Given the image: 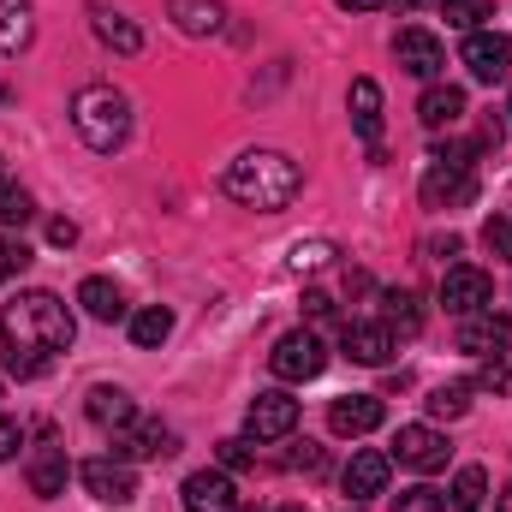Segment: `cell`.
<instances>
[{
    "instance_id": "cell-36",
    "label": "cell",
    "mask_w": 512,
    "mask_h": 512,
    "mask_svg": "<svg viewBox=\"0 0 512 512\" xmlns=\"http://www.w3.org/2000/svg\"><path fill=\"white\" fill-rule=\"evenodd\" d=\"M483 245H489L495 256H507V262H512V215H495V221L483 227Z\"/></svg>"
},
{
    "instance_id": "cell-23",
    "label": "cell",
    "mask_w": 512,
    "mask_h": 512,
    "mask_svg": "<svg viewBox=\"0 0 512 512\" xmlns=\"http://www.w3.org/2000/svg\"><path fill=\"white\" fill-rule=\"evenodd\" d=\"M78 304H84L96 322H126V292H120L114 280H102V274H90V280L78 286Z\"/></svg>"
},
{
    "instance_id": "cell-39",
    "label": "cell",
    "mask_w": 512,
    "mask_h": 512,
    "mask_svg": "<svg viewBox=\"0 0 512 512\" xmlns=\"http://www.w3.org/2000/svg\"><path fill=\"white\" fill-rule=\"evenodd\" d=\"M18 447H24V423L18 417H0V465L18 459Z\"/></svg>"
},
{
    "instance_id": "cell-33",
    "label": "cell",
    "mask_w": 512,
    "mask_h": 512,
    "mask_svg": "<svg viewBox=\"0 0 512 512\" xmlns=\"http://www.w3.org/2000/svg\"><path fill=\"white\" fill-rule=\"evenodd\" d=\"M286 262H292L298 274H316V268H328V262H334V245H328V239H298Z\"/></svg>"
},
{
    "instance_id": "cell-3",
    "label": "cell",
    "mask_w": 512,
    "mask_h": 512,
    "mask_svg": "<svg viewBox=\"0 0 512 512\" xmlns=\"http://www.w3.org/2000/svg\"><path fill=\"white\" fill-rule=\"evenodd\" d=\"M72 126H78V137H84L96 155H114L131 137V102L114 84H84V90L72 96Z\"/></svg>"
},
{
    "instance_id": "cell-5",
    "label": "cell",
    "mask_w": 512,
    "mask_h": 512,
    "mask_svg": "<svg viewBox=\"0 0 512 512\" xmlns=\"http://www.w3.org/2000/svg\"><path fill=\"white\" fill-rule=\"evenodd\" d=\"M268 370H274L280 382H316V376L328 370V346H322L310 328H292V334H280V340H274Z\"/></svg>"
},
{
    "instance_id": "cell-18",
    "label": "cell",
    "mask_w": 512,
    "mask_h": 512,
    "mask_svg": "<svg viewBox=\"0 0 512 512\" xmlns=\"http://www.w3.org/2000/svg\"><path fill=\"white\" fill-rule=\"evenodd\" d=\"M84 411H90V423H96V429H114V435H120L126 423H137V405H131V393H126V387H108V382L84 393Z\"/></svg>"
},
{
    "instance_id": "cell-20",
    "label": "cell",
    "mask_w": 512,
    "mask_h": 512,
    "mask_svg": "<svg viewBox=\"0 0 512 512\" xmlns=\"http://www.w3.org/2000/svg\"><path fill=\"white\" fill-rule=\"evenodd\" d=\"M417 120H423L429 131L459 126V120H465V90H459V84H429L423 102H417Z\"/></svg>"
},
{
    "instance_id": "cell-16",
    "label": "cell",
    "mask_w": 512,
    "mask_h": 512,
    "mask_svg": "<svg viewBox=\"0 0 512 512\" xmlns=\"http://www.w3.org/2000/svg\"><path fill=\"white\" fill-rule=\"evenodd\" d=\"M512 334V316H495V304L489 310H477V316H459V352H471V358H489V352H501Z\"/></svg>"
},
{
    "instance_id": "cell-26",
    "label": "cell",
    "mask_w": 512,
    "mask_h": 512,
    "mask_svg": "<svg viewBox=\"0 0 512 512\" xmlns=\"http://www.w3.org/2000/svg\"><path fill=\"white\" fill-rule=\"evenodd\" d=\"M167 334H173V310H167V304H149V310H137V316H131V340H137L143 352H149V346H161Z\"/></svg>"
},
{
    "instance_id": "cell-28",
    "label": "cell",
    "mask_w": 512,
    "mask_h": 512,
    "mask_svg": "<svg viewBox=\"0 0 512 512\" xmlns=\"http://www.w3.org/2000/svg\"><path fill=\"white\" fill-rule=\"evenodd\" d=\"M477 387H483V393H495V399H507V393H512V346L489 352V358H477Z\"/></svg>"
},
{
    "instance_id": "cell-25",
    "label": "cell",
    "mask_w": 512,
    "mask_h": 512,
    "mask_svg": "<svg viewBox=\"0 0 512 512\" xmlns=\"http://www.w3.org/2000/svg\"><path fill=\"white\" fill-rule=\"evenodd\" d=\"M90 18H96V36H102L108 48H120V54H137V48H143V30L131 24L126 12H114V6H96Z\"/></svg>"
},
{
    "instance_id": "cell-17",
    "label": "cell",
    "mask_w": 512,
    "mask_h": 512,
    "mask_svg": "<svg viewBox=\"0 0 512 512\" xmlns=\"http://www.w3.org/2000/svg\"><path fill=\"white\" fill-rule=\"evenodd\" d=\"M340 346H346L352 364H370V370H376V364L393 358V328H387V322H346Z\"/></svg>"
},
{
    "instance_id": "cell-24",
    "label": "cell",
    "mask_w": 512,
    "mask_h": 512,
    "mask_svg": "<svg viewBox=\"0 0 512 512\" xmlns=\"http://www.w3.org/2000/svg\"><path fill=\"white\" fill-rule=\"evenodd\" d=\"M30 36H36V6L30 0H0V48L18 54V48H30Z\"/></svg>"
},
{
    "instance_id": "cell-1",
    "label": "cell",
    "mask_w": 512,
    "mask_h": 512,
    "mask_svg": "<svg viewBox=\"0 0 512 512\" xmlns=\"http://www.w3.org/2000/svg\"><path fill=\"white\" fill-rule=\"evenodd\" d=\"M72 334H78V322H72L66 298H54V292H18V298L0 310V340H6V352L54 358V352L72 346Z\"/></svg>"
},
{
    "instance_id": "cell-13",
    "label": "cell",
    "mask_w": 512,
    "mask_h": 512,
    "mask_svg": "<svg viewBox=\"0 0 512 512\" xmlns=\"http://www.w3.org/2000/svg\"><path fill=\"white\" fill-rule=\"evenodd\" d=\"M179 501H185V512H239V489L227 471H191Z\"/></svg>"
},
{
    "instance_id": "cell-12",
    "label": "cell",
    "mask_w": 512,
    "mask_h": 512,
    "mask_svg": "<svg viewBox=\"0 0 512 512\" xmlns=\"http://www.w3.org/2000/svg\"><path fill=\"white\" fill-rule=\"evenodd\" d=\"M382 417H387V405L376 399V393H340L334 405H328V429L334 435H370V429H382Z\"/></svg>"
},
{
    "instance_id": "cell-46",
    "label": "cell",
    "mask_w": 512,
    "mask_h": 512,
    "mask_svg": "<svg viewBox=\"0 0 512 512\" xmlns=\"http://www.w3.org/2000/svg\"><path fill=\"white\" fill-rule=\"evenodd\" d=\"M352 512H364V507H352Z\"/></svg>"
},
{
    "instance_id": "cell-34",
    "label": "cell",
    "mask_w": 512,
    "mask_h": 512,
    "mask_svg": "<svg viewBox=\"0 0 512 512\" xmlns=\"http://www.w3.org/2000/svg\"><path fill=\"white\" fill-rule=\"evenodd\" d=\"M393 512H447V495H435L429 483H417V489H399L393 495Z\"/></svg>"
},
{
    "instance_id": "cell-42",
    "label": "cell",
    "mask_w": 512,
    "mask_h": 512,
    "mask_svg": "<svg viewBox=\"0 0 512 512\" xmlns=\"http://www.w3.org/2000/svg\"><path fill=\"white\" fill-rule=\"evenodd\" d=\"M304 310H310L316 322H328V316H334V298H328V292H304Z\"/></svg>"
},
{
    "instance_id": "cell-29",
    "label": "cell",
    "mask_w": 512,
    "mask_h": 512,
    "mask_svg": "<svg viewBox=\"0 0 512 512\" xmlns=\"http://www.w3.org/2000/svg\"><path fill=\"white\" fill-rule=\"evenodd\" d=\"M483 495H489V471H483V465H465V471L453 477V507L447 512H477Z\"/></svg>"
},
{
    "instance_id": "cell-15",
    "label": "cell",
    "mask_w": 512,
    "mask_h": 512,
    "mask_svg": "<svg viewBox=\"0 0 512 512\" xmlns=\"http://www.w3.org/2000/svg\"><path fill=\"white\" fill-rule=\"evenodd\" d=\"M167 453H179V435L167 429V423H126L120 435H114V459H167Z\"/></svg>"
},
{
    "instance_id": "cell-27",
    "label": "cell",
    "mask_w": 512,
    "mask_h": 512,
    "mask_svg": "<svg viewBox=\"0 0 512 512\" xmlns=\"http://www.w3.org/2000/svg\"><path fill=\"white\" fill-rule=\"evenodd\" d=\"M471 393H477V382H441L423 405H429V417H447V423H453V417L471 411Z\"/></svg>"
},
{
    "instance_id": "cell-30",
    "label": "cell",
    "mask_w": 512,
    "mask_h": 512,
    "mask_svg": "<svg viewBox=\"0 0 512 512\" xmlns=\"http://www.w3.org/2000/svg\"><path fill=\"white\" fill-rule=\"evenodd\" d=\"M382 304H387V328H399V334H417V328H423V316H417V292L399 286V292H387Z\"/></svg>"
},
{
    "instance_id": "cell-10",
    "label": "cell",
    "mask_w": 512,
    "mask_h": 512,
    "mask_svg": "<svg viewBox=\"0 0 512 512\" xmlns=\"http://www.w3.org/2000/svg\"><path fill=\"white\" fill-rule=\"evenodd\" d=\"M441 304H447L453 316H477V310L495 304V280H489L483 268H447V274H441Z\"/></svg>"
},
{
    "instance_id": "cell-21",
    "label": "cell",
    "mask_w": 512,
    "mask_h": 512,
    "mask_svg": "<svg viewBox=\"0 0 512 512\" xmlns=\"http://www.w3.org/2000/svg\"><path fill=\"white\" fill-rule=\"evenodd\" d=\"M66 477H72V465H66V447H42V453L30 459V495L54 501V495H66Z\"/></svg>"
},
{
    "instance_id": "cell-35",
    "label": "cell",
    "mask_w": 512,
    "mask_h": 512,
    "mask_svg": "<svg viewBox=\"0 0 512 512\" xmlns=\"http://www.w3.org/2000/svg\"><path fill=\"white\" fill-rule=\"evenodd\" d=\"M215 459H221V471H251L256 447H251V441H239V435H227V441L215 447Z\"/></svg>"
},
{
    "instance_id": "cell-43",
    "label": "cell",
    "mask_w": 512,
    "mask_h": 512,
    "mask_svg": "<svg viewBox=\"0 0 512 512\" xmlns=\"http://www.w3.org/2000/svg\"><path fill=\"white\" fill-rule=\"evenodd\" d=\"M340 6H346V12H376L382 0H340Z\"/></svg>"
},
{
    "instance_id": "cell-45",
    "label": "cell",
    "mask_w": 512,
    "mask_h": 512,
    "mask_svg": "<svg viewBox=\"0 0 512 512\" xmlns=\"http://www.w3.org/2000/svg\"><path fill=\"white\" fill-rule=\"evenodd\" d=\"M280 512H310V507H280Z\"/></svg>"
},
{
    "instance_id": "cell-32",
    "label": "cell",
    "mask_w": 512,
    "mask_h": 512,
    "mask_svg": "<svg viewBox=\"0 0 512 512\" xmlns=\"http://www.w3.org/2000/svg\"><path fill=\"white\" fill-rule=\"evenodd\" d=\"M441 18L453 24V30H483V18H489V0H441Z\"/></svg>"
},
{
    "instance_id": "cell-44",
    "label": "cell",
    "mask_w": 512,
    "mask_h": 512,
    "mask_svg": "<svg viewBox=\"0 0 512 512\" xmlns=\"http://www.w3.org/2000/svg\"><path fill=\"white\" fill-rule=\"evenodd\" d=\"M501 512H512V489H507V495H501Z\"/></svg>"
},
{
    "instance_id": "cell-9",
    "label": "cell",
    "mask_w": 512,
    "mask_h": 512,
    "mask_svg": "<svg viewBox=\"0 0 512 512\" xmlns=\"http://www.w3.org/2000/svg\"><path fill=\"white\" fill-rule=\"evenodd\" d=\"M393 60H399V66H405L411 78H423V84H435V78L447 72V48H441V42H435L429 30H417V24L393 36Z\"/></svg>"
},
{
    "instance_id": "cell-31",
    "label": "cell",
    "mask_w": 512,
    "mask_h": 512,
    "mask_svg": "<svg viewBox=\"0 0 512 512\" xmlns=\"http://www.w3.org/2000/svg\"><path fill=\"white\" fill-rule=\"evenodd\" d=\"M24 221H36L30 191L24 185H0V227H24Z\"/></svg>"
},
{
    "instance_id": "cell-11",
    "label": "cell",
    "mask_w": 512,
    "mask_h": 512,
    "mask_svg": "<svg viewBox=\"0 0 512 512\" xmlns=\"http://www.w3.org/2000/svg\"><path fill=\"white\" fill-rule=\"evenodd\" d=\"M245 429H251V441H280V435H292L298 429V399L292 393H256L251 411H245Z\"/></svg>"
},
{
    "instance_id": "cell-4",
    "label": "cell",
    "mask_w": 512,
    "mask_h": 512,
    "mask_svg": "<svg viewBox=\"0 0 512 512\" xmlns=\"http://www.w3.org/2000/svg\"><path fill=\"white\" fill-rule=\"evenodd\" d=\"M471 155H477V149H465V143L435 149V161H429V173H423V203H429V209H459V203L477 197Z\"/></svg>"
},
{
    "instance_id": "cell-6",
    "label": "cell",
    "mask_w": 512,
    "mask_h": 512,
    "mask_svg": "<svg viewBox=\"0 0 512 512\" xmlns=\"http://www.w3.org/2000/svg\"><path fill=\"white\" fill-rule=\"evenodd\" d=\"M459 66L477 84H507L512 78V36H501V30H471L465 48H459Z\"/></svg>"
},
{
    "instance_id": "cell-41",
    "label": "cell",
    "mask_w": 512,
    "mask_h": 512,
    "mask_svg": "<svg viewBox=\"0 0 512 512\" xmlns=\"http://www.w3.org/2000/svg\"><path fill=\"white\" fill-rule=\"evenodd\" d=\"M48 239H54V245L66 251V245H78V227H72V221L60 215V221H48Z\"/></svg>"
},
{
    "instance_id": "cell-8",
    "label": "cell",
    "mask_w": 512,
    "mask_h": 512,
    "mask_svg": "<svg viewBox=\"0 0 512 512\" xmlns=\"http://www.w3.org/2000/svg\"><path fill=\"white\" fill-rule=\"evenodd\" d=\"M393 459L399 465H411V471H447V435L441 429H429V423H405L399 435H393Z\"/></svg>"
},
{
    "instance_id": "cell-38",
    "label": "cell",
    "mask_w": 512,
    "mask_h": 512,
    "mask_svg": "<svg viewBox=\"0 0 512 512\" xmlns=\"http://www.w3.org/2000/svg\"><path fill=\"white\" fill-rule=\"evenodd\" d=\"M24 268H30V245H24V239H18V245L0 239V280H6V274H24Z\"/></svg>"
},
{
    "instance_id": "cell-22",
    "label": "cell",
    "mask_w": 512,
    "mask_h": 512,
    "mask_svg": "<svg viewBox=\"0 0 512 512\" xmlns=\"http://www.w3.org/2000/svg\"><path fill=\"white\" fill-rule=\"evenodd\" d=\"M167 12H173V24L185 36H215L227 24V6L221 0H167Z\"/></svg>"
},
{
    "instance_id": "cell-2",
    "label": "cell",
    "mask_w": 512,
    "mask_h": 512,
    "mask_svg": "<svg viewBox=\"0 0 512 512\" xmlns=\"http://www.w3.org/2000/svg\"><path fill=\"white\" fill-rule=\"evenodd\" d=\"M221 185H227L233 203H245L256 215H280V209H292V197L304 191V173H298V161L280 155V149H245V155L227 167Z\"/></svg>"
},
{
    "instance_id": "cell-37",
    "label": "cell",
    "mask_w": 512,
    "mask_h": 512,
    "mask_svg": "<svg viewBox=\"0 0 512 512\" xmlns=\"http://www.w3.org/2000/svg\"><path fill=\"white\" fill-rule=\"evenodd\" d=\"M48 370V358H36V352H6V376H18V382H36Z\"/></svg>"
},
{
    "instance_id": "cell-19",
    "label": "cell",
    "mask_w": 512,
    "mask_h": 512,
    "mask_svg": "<svg viewBox=\"0 0 512 512\" xmlns=\"http://www.w3.org/2000/svg\"><path fill=\"white\" fill-rule=\"evenodd\" d=\"M346 108H352V131H358L364 143H376V137H382V84H376V78H352Z\"/></svg>"
},
{
    "instance_id": "cell-40",
    "label": "cell",
    "mask_w": 512,
    "mask_h": 512,
    "mask_svg": "<svg viewBox=\"0 0 512 512\" xmlns=\"http://www.w3.org/2000/svg\"><path fill=\"white\" fill-rule=\"evenodd\" d=\"M322 465H328V459H322V447H310V441L292 453V471H322Z\"/></svg>"
},
{
    "instance_id": "cell-7",
    "label": "cell",
    "mask_w": 512,
    "mask_h": 512,
    "mask_svg": "<svg viewBox=\"0 0 512 512\" xmlns=\"http://www.w3.org/2000/svg\"><path fill=\"white\" fill-rule=\"evenodd\" d=\"M78 483H84L90 501H102V507H131V501H137V471H131L126 459H84V465H78Z\"/></svg>"
},
{
    "instance_id": "cell-14",
    "label": "cell",
    "mask_w": 512,
    "mask_h": 512,
    "mask_svg": "<svg viewBox=\"0 0 512 512\" xmlns=\"http://www.w3.org/2000/svg\"><path fill=\"white\" fill-rule=\"evenodd\" d=\"M387 471H393V459L376 453V447H364V453H352V465L340 471V489L352 495V507H364V501H376L387 489Z\"/></svg>"
}]
</instances>
